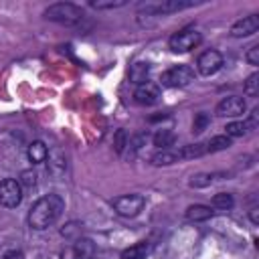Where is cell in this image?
<instances>
[{"instance_id": "cell-1", "label": "cell", "mask_w": 259, "mask_h": 259, "mask_svg": "<svg viewBox=\"0 0 259 259\" xmlns=\"http://www.w3.org/2000/svg\"><path fill=\"white\" fill-rule=\"evenodd\" d=\"M65 210V200L61 198V194H45L40 196L28 210V225L36 231L49 229L53 223H57V219L63 214Z\"/></svg>"}, {"instance_id": "cell-2", "label": "cell", "mask_w": 259, "mask_h": 259, "mask_svg": "<svg viewBox=\"0 0 259 259\" xmlns=\"http://www.w3.org/2000/svg\"><path fill=\"white\" fill-rule=\"evenodd\" d=\"M45 18L59 22L63 26H71V28H79L85 22V12L81 6L73 4V2H55L51 6L45 8Z\"/></svg>"}, {"instance_id": "cell-3", "label": "cell", "mask_w": 259, "mask_h": 259, "mask_svg": "<svg viewBox=\"0 0 259 259\" xmlns=\"http://www.w3.org/2000/svg\"><path fill=\"white\" fill-rule=\"evenodd\" d=\"M200 42H202V34L196 28H184L170 36L168 47L172 53H188V51L196 49Z\"/></svg>"}, {"instance_id": "cell-4", "label": "cell", "mask_w": 259, "mask_h": 259, "mask_svg": "<svg viewBox=\"0 0 259 259\" xmlns=\"http://www.w3.org/2000/svg\"><path fill=\"white\" fill-rule=\"evenodd\" d=\"M194 81V69L190 65H174L166 69L160 77V83L164 87H184Z\"/></svg>"}, {"instance_id": "cell-5", "label": "cell", "mask_w": 259, "mask_h": 259, "mask_svg": "<svg viewBox=\"0 0 259 259\" xmlns=\"http://www.w3.org/2000/svg\"><path fill=\"white\" fill-rule=\"evenodd\" d=\"M144 204H146V198L142 194H121V196H117V198L111 200L113 210L119 217H125V219L138 217L140 210L144 208Z\"/></svg>"}, {"instance_id": "cell-6", "label": "cell", "mask_w": 259, "mask_h": 259, "mask_svg": "<svg viewBox=\"0 0 259 259\" xmlns=\"http://www.w3.org/2000/svg\"><path fill=\"white\" fill-rule=\"evenodd\" d=\"M196 2H192V0H160V2H144V4H140V10H144L146 14L160 16V14H172V12L190 8Z\"/></svg>"}, {"instance_id": "cell-7", "label": "cell", "mask_w": 259, "mask_h": 259, "mask_svg": "<svg viewBox=\"0 0 259 259\" xmlns=\"http://www.w3.org/2000/svg\"><path fill=\"white\" fill-rule=\"evenodd\" d=\"M22 200V186L14 178H6L0 182V204L6 208L18 206Z\"/></svg>"}, {"instance_id": "cell-8", "label": "cell", "mask_w": 259, "mask_h": 259, "mask_svg": "<svg viewBox=\"0 0 259 259\" xmlns=\"http://www.w3.org/2000/svg\"><path fill=\"white\" fill-rule=\"evenodd\" d=\"M221 67H223V55H221L217 49H208V51L200 53L198 59H196V69H198V73L204 75V77L214 75Z\"/></svg>"}, {"instance_id": "cell-9", "label": "cell", "mask_w": 259, "mask_h": 259, "mask_svg": "<svg viewBox=\"0 0 259 259\" xmlns=\"http://www.w3.org/2000/svg\"><path fill=\"white\" fill-rule=\"evenodd\" d=\"M245 109H247V105H245V99H243V97H239V95H229V97H225V99H221V101L217 103L214 113H217L219 117H239V115L245 113Z\"/></svg>"}, {"instance_id": "cell-10", "label": "cell", "mask_w": 259, "mask_h": 259, "mask_svg": "<svg viewBox=\"0 0 259 259\" xmlns=\"http://www.w3.org/2000/svg\"><path fill=\"white\" fill-rule=\"evenodd\" d=\"M134 99L140 105H154L160 101V85L146 81L142 85H138V89L134 91Z\"/></svg>"}, {"instance_id": "cell-11", "label": "cell", "mask_w": 259, "mask_h": 259, "mask_svg": "<svg viewBox=\"0 0 259 259\" xmlns=\"http://www.w3.org/2000/svg\"><path fill=\"white\" fill-rule=\"evenodd\" d=\"M257 28H259V16H257V14H249V16L239 18V20L231 26V36H235V38H245V36L255 34Z\"/></svg>"}, {"instance_id": "cell-12", "label": "cell", "mask_w": 259, "mask_h": 259, "mask_svg": "<svg viewBox=\"0 0 259 259\" xmlns=\"http://www.w3.org/2000/svg\"><path fill=\"white\" fill-rule=\"evenodd\" d=\"M93 255V243L89 239H77L73 245L61 251V259H89Z\"/></svg>"}, {"instance_id": "cell-13", "label": "cell", "mask_w": 259, "mask_h": 259, "mask_svg": "<svg viewBox=\"0 0 259 259\" xmlns=\"http://www.w3.org/2000/svg\"><path fill=\"white\" fill-rule=\"evenodd\" d=\"M152 249H154V245L150 241H138L132 247L121 251V259H146L152 253Z\"/></svg>"}, {"instance_id": "cell-14", "label": "cell", "mask_w": 259, "mask_h": 259, "mask_svg": "<svg viewBox=\"0 0 259 259\" xmlns=\"http://www.w3.org/2000/svg\"><path fill=\"white\" fill-rule=\"evenodd\" d=\"M26 156H28V160H30L32 164H42V162L49 158V148H47L45 142L34 140V142L28 144V148H26Z\"/></svg>"}, {"instance_id": "cell-15", "label": "cell", "mask_w": 259, "mask_h": 259, "mask_svg": "<svg viewBox=\"0 0 259 259\" xmlns=\"http://www.w3.org/2000/svg\"><path fill=\"white\" fill-rule=\"evenodd\" d=\"M148 77H150V65H148V63L138 61V63H134V65L130 67V81H132V83L142 85V83L148 81Z\"/></svg>"}, {"instance_id": "cell-16", "label": "cell", "mask_w": 259, "mask_h": 259, "mask_svg": "<svg viewBox=\"0 0 259 259\" xmlns=\"http://www.w3.org/2000/svg\"><path fill=\"white\" fill-rule=\"evenodd\" d=\"M210 214H212V210L206 204H190L186 208V219L190 223H202V221L210 219Z\"/></svg>"}, {"instance_id": "cell-17", "label": "cell", "mask_w": 259, "mask_h": 259, "mask_svg": "<svg viewBox=\"0 0 259 259\" xmlns=\"http://www.w3.org/2000/svg\"><path fill=\"white\" fill-rule=\"evenodd\" d=\"M178 152V158L180 160H192V158H200L206 154V144H188V146H182Z\"/></svg>"}, {"instance_id": "cell-18", "label": "cell", "mask_w": 259, "mask_h": 259, "mask_svg": "<svg viewBox=\"0 0 259 259\" xmlns=\"http://www.w3.org/2000/svg\"><path fill=\"white\" fill-rule=\"evenodd\" d=\"M180 158H178V152L176 150H160V152H156L154 156H152V164L154 166H170V164H174V162H178Z\"/></svg>"}, {"instance_id": "cell-19", "label": "cell", "mask_w": 259, "mask_h": 259, "mask_svg": "<svg viewBox=\"0 0 259 259\" xmlns=\"http://www.w3.org/2000/svg\"><path fill=\"white\" fill-rule=\"evenodd\" d=\"M174 132L172 130H158L154 136V146H158L160 150H170V146H174Z\"/></svg>"}, {"instance_id": "cell-20", "label": "cell", "mask_w": 259, "mask_h": 259, "mask_svg": "<svg viewBox=\"0 0 259 259\" xmlns=\"http://www.w3.org/2000/svg\"><path fill=\"white\" fill-rule=\"evenodd\" d=\"M233 204H235V198H233L231 192H219V194H214L212 200H210V206L217 208V210H231Z\"/></svg>"}, {"instance_id": "cell-21", "label": "cell", "mask_w": 259, "mask_h": 259, "mask_svg": "<svg viewBox=\"0 0 259 259\" xmlns=\"http://www.w3.org/2000/svg\"><path fill=\"white\" fill-rule=\"evenodd\" d=\"M231 148V138L229 136H214L206 142V154H212V152H221V150H227Z\"/></svg>"}, {"instance_id": "cell-22", "label": "cell", "mask_w": 259, "mask_h": 259, "mask_svg": "<svg viewBox=\"0 0 259 259\" xmlns=\"http://www.w3.org/2000/svg\"><path fill=\"white\" fill-rule=\"evenodd\" d=\"M65 168H67V162H65V158H63L61 152H55L53 156L49 154V172H51V174L59 176V174L65 172Z\"/></svg>"}, {"instance_id": "cell-23", "label": "cell", "mask_w": 259, "mask_h": 259, "mask_svg": "<svg viewBox=\"0 0 259 259\" xmlns=\"http://www.w3.org/2000/svg\"><path fill=\"white\" fill-rule=\"evenodd\" d=\"M127 0H91L89 6L97 8V10H113V8H121L125 6Z\"/></svg>"}, {"instance_id": "cell-24", "label": "cell", "mask_w": 259, "mask_h": 259, "mask_svg": "<svg viewBox=\"0 0 259 259\" xmlns=\"http://www.w3.org/2000/svg\"><path fill=\"white\" fill-rule=\"evenodd\" d=\"M243 93L247 97H257V93H259V73H253V75L247 77V81L243 85Z\"/></svg>"}, {"instance_id": "cell-25", "label": "cell", "mask_w": 259, "mask_h": 259, "mask_svg": "<svg viewBox=\"0 0 259 259\" xmlns=\"http://www.w3.org/2000/svg\"><path fill=\"white\" fill-rule=\"evenodd\" d=\"M247 134V125L245 121H231L225 125V136L229 138H239V136H245Z\"/></svg>"}, {"instance_id": "cell-26", "label": "cell", "mask_w": 259, "mask_h": 259, "mask_svg": "<svg viewBox=\"0 0 259 259\" xmlns=\"http://www.w3.org/2000/svg\"><path fill=\"white\" fill-rule=\"evenodd\" d=\"M81 233H83V225L81 223H69V225H65L63 229H61V235L63 237H67V239H81Z\"/></svg>"}, {"instance_id": "cell-27", "label": "cell", "mask_w": 259, "mask_h": 259, "mask_svg": "<svg viewBox=\"0 0 259 259\" xmlns=\"http://www.w3.org/2000/svg\"><path fill=\"white\" fill-rule=\"evenodd\" d=\"M214 180V174H194L190 180H188V186H192V188H204V186H208L210 182Z\"/></svg>"}, {"instance_id": "cell-28", "label": "cell", "mask_w": 259, "mask_h": 259, "mask_svg": "<svg viewBox=\"0 0 259 259\" xmlns=\"http://www.w3.org/2000/svg\"><path fill=\"white\" fill-rule=\"evenodd\" d=\"M127 132L125 130H117L115 132V136H113V150L117 152V154H123V150H125V146H127Z\"/></svg>"}, {"instance_id": "cell-29", "label": "cell", "mask_w": 259, "mask_h": 259, "mask_svg": "<svg viewBox=\"0 0 259 259\" xmlns=\"http://www.w3.org/2000/svg\"><path fill=\"white\" fill-rule=\"evenodd\" d=\"M18 182H20V186L32 188V186L36 184V172H34L32 168H28V170H22V172H20V178H18Z\"/></svg>"}, {"instance_id": "cell-30", "label": "cell", "mask_w": 259, "mask_h": 259, "mask_svg": "<svg viewBox=\"0 0 259 259\" xmlns=\"http://www.w3.org/2000/svg\"><path fill=\"white\" fill-rule=\"evenodd\" d=\"M208 123H210L208 113H196L194 121H192V132H202V130H206Z\"/></svg>"}, {"instance_id": "cell-31", "label": "cell", "mask_w": 259, "mask_h": 259, "mask_svg": "<svg viewBox=\"0 0 259 259\" xmlns=\"http://www.w3.org/2000/svg\"><path fill=\"white\" fill-rule=\"evenodd\" d=\"M245 61H247L249 65H253V67L259 65V45H253V47L245 53Z\"/></svg>"}, {"instance_id": "cell-32", "label": "cell", "mask_w": 259, "mask_h": 259, "mask_svg": "<svg viewBox=\"0 0 259 259\" xmlns=\"http://www.w3.org/2000/svg\"><path fill=\"white\" fill-rule=\"evenodd\" d=\"M257 119H259V109L255 107V109L249 113L247 121H245V125H247V132H251V130H257Z\"/></svg>"}, {"instance_id": "cell-33", "label": "cell", "mask_w": 259, "mask_h": 259, "mask_svg": "<svg viewBox=\"0 0 259 259\" xmlns=\"http://www.w3.org/2000/svg\"><path fill=\"white\" fill-rule=\"evenodd\" d=\"M4 259H24V255H22V251L12 249V251H8V253L4 255Z\"/></svg>"}, {"instance_id": "cell-34", "label": "cell", "mask_w": 259, "mask_h": 259, "mask_svg": "<svg viewBox=\"0 0 259 259\" xmlns=\"http://www.w3.org/2000/svg\"><path fill=\"white\" fill-rule=\"evenodd\" d=\"M249 219H251L253 225H259V208H257V206H253V208L249 210Z\"/></svg>"}]
</instances>
